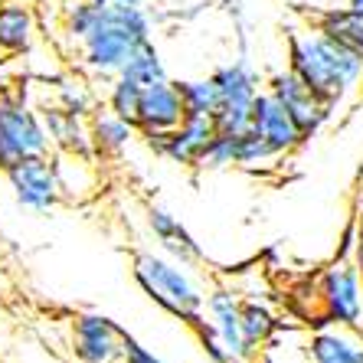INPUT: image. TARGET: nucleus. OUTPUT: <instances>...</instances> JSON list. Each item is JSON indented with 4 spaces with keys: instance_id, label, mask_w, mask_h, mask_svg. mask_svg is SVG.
Here are the masks:
<instances>
[{
    "instance_id": "obj_19",
    "label": "nucleus",
    "mask_w": 363,
    "mask_h": 363,
    "mask_svg": "<svg viewBox=\"0 0 363 363\" xmlns=\"http://www.w3.org/2000/svg\"><path fill=\"white\" fill-rule=\"evenodd\" d=\"M279 330H281V321L275 318V311H272L269 304L259 301V298H245L242 301V337H245V347L252 350V357H259V350Z\"/></svg>"
},
{
    "instance_id": "obj_9",
    "label": "nucleus",
    "mask_w": 363,
    "mask_h": 363,
    "mask_svg": "<svg viewBox=\"0 0 363 363\" xmlns=\"http://www.w3.org/2000/svg\"><path fill=\"white\" fill-rule=\"evenodd\" d=\"M147 144V151H154L157 157L180 167H203L206 147H210L216 125L213 118H184L174 131H138Z\"/></svg>"
},
{
    "instance_id": "obj_21",
    "label": "nucleus",
    "mask_w": 363,
    "mask_h": 363,
    "mask_svg": "<svg viewBox=\"0 0 363 363\" xmlns=\"http://www.w3.org/2000/svg\"><path fill=\"white\" fill-rule=\"evenodd\" d=\"M52 105L72 111L79 118H92L95 108H99V99L82 76H62L52 82Z\"/></svg>"
},
{
    "instance_id": "obj_8",
    "label": "nucleus",
    "mask_w": 363,
    "mask_h": 363,
    "mask_svg": "<svg viewBox=\"0 0 363 363\" xmlns=\"http://www.w3.org/2000/svg\"><path fill=\"white\" fill-rule=\"evenodd\" d=\"M69 350L76 363H121L125 328L108 314L82 311L69 324Z\"/></svg>"
},
{
    "instance_id": "obj_25",
    "label": "nucleus",
    "mask_w": 363,
    "mask_h": 363,
    "mask_svg": "<svg viewBox=\"0 0 363 363\" xmlns=\"http://www.w3.org/2000/svg\"><path fill=\"white\" fill-rule=\"evenodd\" d=\"M125 76H131L138 85H154V82H164L167 76V69H164V60H161V50H157V43L147 40L141 43L135 52H131V60L125 62L121 69Z\"/></svg>"
},
{
    "instance_id": "obj_27",
    "label": "nucleus",
    "mask_w": 363,
    "mask_h": 363,
    "mask_svg": "<svg viewBox=\"0 0 363 363\" xmlns=\"http://www.w3.org/2000/svg\"><path fill=\"white\" fill-rule=\"evenodd\" d=\"M203 167L206 170H226L236 167V135L229 131H216L206 147V157H203Z\"/></svg>"
},
{
    "instance_id": "obj_22",
    "label": "nucleus",
    "mask_w": 363,
    "mask_h": 363,
    "mask_svg": "<svg viewBox=\"0 0 363 363\" xmlns=\"http://www.w3.org/2000/svg\"><path fill=\"white\" fill-rule=\"evenodd\" d=\"M180 99H184L186 118H213L220 111V92L210 76L203 79H177Z\"/></svg>"
},
{
    "instance_id": "obj_10",
    "label": "nucleus",
    "mask_w": 363,
    "mask_h": 363,
    "mask_svg": "<svg viewBox=\"0 0 363 363\" xmlns=\"http://www.w3.org/2000/svg\"><path fill=\"white\" fill-rule=\"evenodd\" d=\"M265 92H272L288 111H291V118L298 121L304 138H314L330 121V115H334V108H330L328 101L318 99V95L301 82V76H298L295 69H279V72H272V76L265 79Z\"/></svg>"
},
{
    "instance_id": "obj_4",
    "label": "nucleus",
    "mask_w": 363,
    "mask_h": 363,
    "mask_svg": "<svg viewBox=\"0 0 363 363\" xmlns=\"http://www.w3.org/2000/svg\"><path fill=\"white\" fill-rule=\"evenodd\" d=\"M40 154H52L40 108L23 89H0V174Z\"/></svg>"
},
{
    "instance_id": "obj_18",
    "label": "nucleus",
    "mask_w": 363,
    "mask_h": 363,
    "mask_svg": "<svg viewBox=\"0 0 363 363\" xmlns=\"http://www.w3.org/2000/svg\"><path fill=\"white\" fill-rule=\"evenodd\" d=\"M89 135H92V154L95 161H118L121 154L135 144L138 125L121 118L108 108H95V115L89 118Z\"/></svg>"
},
{
    "instance_id": "obj_7",
    "label": "nucleus",
    "mask_w": 363,
    "mask_h": 363,
    "mask_svg": "<svg viewBox=\"0 0 363 363\" xmlns=\"http://www.w3.org/2000/svg\"><path fill=\"white\" fill-rule=\"evenodd\" d=\"M13 200L30 213H52L62 203V184L60 170H56V154H40V157H26L4 170Z\"/></svg>"
},
{
    "instance_id": "obj_6",
    "label": "nucleus",
    "mask_w": 363,
    "mask_h": 363,
    "mask_svg": "<svg viewBox=\"0 0 363 363\" xmlns=\"http://www.w3.org/2000/svg\"><path fill=\"white\" fill-rule=\"evenodd\" d=\"M318 308L330 324L363 328V272L354 259H334L318 279Z\"/></svg>"
},
{
    "instance_id": "obj_30",
    "label": "nucleus",
    "mask_w": 363,
    "mask_h": 363,
    "mask_svg": "<svg viewBox=\"0 0 363 363\" xmlns=\"http://www.w3.org/2000/svg\"><path fill=\"white\" fill-rule=\"evenodd\" d=\"M354 262L363 272V210L357 213V220H354Z\"/></svg>"
},
{
    "instance_id": "obj_13",
    "label": "nucleus",
    "mask_w": 363,
    "mask_h": 363,
    "mask_svg": "<svg viewBox=\"0 0 363 363\" xmlns=\"http://www.w3.org/2000/svg\"><path fill=\"white\" fill-rule=\"evenodd\" d=\"M184 118L186 111H184L177 79L144 85L141 111H138V131H174Z\"/></svg>"
},
{
    "instance_id": "obj_24",
    "label": "nucleus",
    "mask_w": 363,
    "mask_h": 363,
    "mask_svg": "<svg viewBox=\"0 0 363 363\" xmlns=\"http://www.w3.org/2000/svg\"><path fill=\"white\" fill-rule=\"evenodd\" d=\"M141 95H144V85H138L131 76L118 72V76L108 79V89H105V108L121 115V118L135 121L138 125V111H141Z\"/></svg>"
},
{
    "instance_id": "obj_15",
    "label": "nucleus",
    "mask_w": 363,
    "mask_h": 363,
    "mask_svg": "<svg viewBox=\"0 0 363 363\" xmlns=\"http://www.w3.org/2000/svg\"><path fill=\"white\" fill-rule=\"evenodd\" d=\"M206 314H210V324L223 337V344L236 357H242L245 363H252L255 357L245 347V337H242V298L233 288H213L206 295Z\"/></svg>"
},
{
    "instance_id": "obj_14",
    "label": "nucleus",
    "mask_w": 363,
    "mask_h": 363,
    "mask_svg": "<svg viewBox=\"0 0 363 363\" xmlns=\"http://www.w3.org/2000/svg\"><path fill=\"white\" fill-rule=\"evenodd\" d=\"M40 40V13L30 0H0V52L23 56Z\"/></svg>"
},
{
    "instance_id": "obj_11",
    "label": "nucleus",
    "mask_w": 363,
    "mask_h": 363,
    "mask_svg": "<svg viewBox=\"0 0 363 363\" xmlns=\"http://www.w3.org/2000/svg\"><path fill=\"white\" fill-rule=\"evenodd\" d=\"M249 128H252L255 135H262L265 144H269L279 157H288V154L298 151V147L308 141V138L301 135L298 121L291 118V111L272 92H265V89L255 95V101H252V125Z\"/></svg>"
},
{
    "instance_id": "obj_16",
    "label": "nucleus",
    "mask_w": 363,
    "mask_h": 363,
    "mask_svg": "<svg viewBox=\"0 0 363 363\" xmlns=\"http://www.w3.org/2000/svg\"><path fill=\"white\" fill-rule=\"evenodd\" d=\"M46 135H50L52 154H72V157H95L92 135H89V118H79L60 105H43L40 108Z\"/></svg>"
},
{
    "instance_id": "obj_31",
    "label": "nucleus",
    "mask_w": 363,
    "mask_h": 363,
    "mask_svg": "<svg viewBox=\"0 0 363 363\" xmlns=\"http://www.w3.org/2000/svg\"><path fill=\"white\" fill-rule=\"evenodd\" d=\"M115 7H147V0H108Z\"/></svg>"
},
{
    "instance_id": "obj_3",
    "label": "nucleus",
    "mask_w": 363,
    "mask_h": 363,
    "mask_svg": "<svg viewBox=\"0 0 363 363\" xmlns=\"http://www.w3.org/2000/svg\"><path fill=\"white\" fill-rule=\"evenodd\" d=\"M135 275L138 288H141L144 295L151 298L157 308H164L167 314H174L177 321L196 324L203 321V311H206V295L200 291L196 279L186 272L184 262L177 259H170V255H161V252H135Z\"/></svg>"
},
{
    "instance_id": "obj_28",
    "label": "nucleus",
    "mask_w": 363,
    "mask_h": 363,
    "mask_svg": "<svg viewBox=\"0 0 363 363\" xmlns=\"http://www.w3.org/2000/svg\"><path fill=\"white\" fill-rule=\"evenodd\" d=\"M194 330H196V340H200L203 354H206V360H210V363H245L242 357H236L226 344H223V337L213 330V324H203L200 321Z\"/></svg>"
},
{
    "instance_id": "obj_12",
    "label": "nucleus",
    "mask_w": 363,
    "mask_h": 363,
    "mask_svg": "<svg viewBox=\"0 0 363 363\" xmlns=\"http://www.w3.org/2000/svg\"><path fill=\"white\" fill-rule=\"evenodd\" d=\"M311 363H363V328L314 321V330L304 337Z\"/></svg>"
},
{
    "instance_id": "obj_2",
    "label": "nucleus",
    "mask_w": 363,
    "mask_h": 363,
    "mask_svg": "<svg viewBox=\"0 0 363 363\" xmlns=\"http://www.w3.org/2000/svg\"><path fill=\"white\" fill-rule=\"evenodd\" d=\"M154 40V13L147 7H115L108 4L101 13L99 26L85 40L76 43V60L79 66L92 79L118 76L131 52L141 43Z\"/></svg>"
},
{
    "instance_id": "obj_17",
    "label": "nucleus",
    "mask_w": 363,
    "mask_h": 363,
    "mask_svg": "<svg viewBox=\"0 0 363 363\" xmlns=\"http://www.w3.org/2000/svg\"><path fill=\"white\" fill-rule=\"evenodd\" d=\"M144 220H147L151 236L157 239V245L164 249V255H170V259H177V262H184V265H194V262H200L203 259L200 242L190 236V229H186L170 210L154 206L151 203L147 213H144Z\"/></svg>"
},
{
    "instance_id": "obj_32",
    "label": "nucleus",
    "mask_w": 363,
    "mask_h": 363,
    "mask_svg": "<svg viewBox=\"0 0 363 363\" xmlns=\"http://www.w3.org/2000/svg\"><path fill=\"white\" fill-rule=\"evenodd\" d=\"M354 206H357V213L363 210V174H360V184H357V203Z\"/></svg>"
},
{
    "instance_id": "obj_20",
    "label": "nucleus",
    "mask_w": 363,
    "mask_h": 363,
    "mask_svg": "<svg viewBox=\"0 0 363 363\" xmlns=\"http://www.w3.org/2000/svg\"><path fill=\"white\" fill-rule=\"evenodd\" d=\"M314 26L328 33L330 40L344 43L350 50L363 52V13H357L354 7H328L314 17Z\"/></svg>"
},
{
    "instance_id": "obj_23",
    "label": "nucleus",
    "mask_w": 363,
    "mask_h": 363,
    "mask_svg": "<svg viewBox=\"0 0 363 363\" xmlns=\"http://www.w3.org/2000/svg\"><path fill=\"white\" fill-rule=\"evenodd\" d=\"M101 13H105V4H95V0H62V10H60L62 33L76 46L79 40H85L99 26Z\"/></svg>"
},
{
    "instance_id": "obj_26",
    "label": "nucleus",
    "mask_w": 363,
    "mask_h": 363,
    "mask_svg": "<svg viewBox=\"0 0 363 363\" xmlns=\"http://www.w3.org/2000/svg\"><path fill=\"white\" fill-rule=\"evenodd\" d=\"M275 161H281V157L272 151L269 144H265L262 135H255L252 128H245V131H239L236 135V167L265 170V167H272Z\"/></svg>"
},
{
    "instance_id": "obj_5",
    "label": "nucleus",
    "mask_w": 363,
    "mask_h": 363,
    "mask_svg": "<svg viewBox=\"0 0 363 363\" xmlns=\"http://www.w3.org/2000/svg\"><path fill=\"white\" fill-rule=\"evenodd\" d=\"M210 79L216 82V92H220V111L213 115L216 131H229V135L245 131L252 125V101L262 92V82L252 72V66L242 60L223 62L210 72Z\"/></svg>"
},
{
    "instance_id": "obj_29",
    "label": "nucleus",
    "mask_w": 363,
    "mask_h": 363,
    "mask_svg": "<svg viewBox=\"0 0 363 363\" xmlns=\"http://www.w3.org/2000/svg\"><path fill=\"white\" fill-rule=\"evenodd\" d=\"M121 363H167L164 357H157L151 347H144L135 334L125 330V350H121Z\"/></svg>"
},
{
    "instance_id": "obj_34",
    "label": "nucleus",
    "mask_w": 363,
    "mask_h": 363,
    "mask_svg": "<svg viewBox=\"0 0 363 363\" xmlns=\"http://www.w3.org/2000/svg\"><path fill=\"white\" fill-rule=\"evenodd\" d=\"M30 4H36V7H40V4H46V0H30Z\"/></svg>"
},
{
    "instance_id": "obj_33",
    "label": "nucleus",
    "mask_w": 363,
    "mask_h": 363,
    "mask_svg": "<svg viewBox=\"0 0 363 363\" xmlns=\"http://www.w3.org/2000/svg\"><path fill=\"white\" fill-rule=\"evenodd\" d=\"M347 7H354L357 13H363V0H347Z\"/></svg>"
},
{
    "instance_id": "obj_1",
    "label": "nucleus",
    "mask_w": 363,
    "mask_h": 363,
    "mask_svg": "<svg viewBox=\"0 0 363 363\" xmlns=\"http://www.w3.org/2000/svg\"><path fill=\"white\" fill-rule=\"evenodd\" d=\"M288 69L334 111L363 85V52L330 40L318 26L288 36Z\"/></svg>"
}]
</instances>
